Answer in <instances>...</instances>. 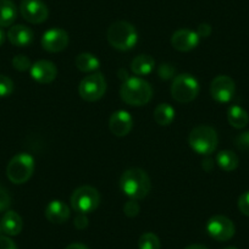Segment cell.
Instances as JSON below:
<instances>
[{
  "mask_svg": "<svg viewBox=\"0 0 249 249\" xmlns=\"http://www.w3.org/2000/svg\"><path fill=\"white\" fill-rule=\"evenodd\" d=\"M1 227H3V232L8 236H18L21 231H22L23 222L20 215L14 210H9L4 214L3 219H1Z\"/></svg>",
  "mask_w": 249,
  "mask_h": 249,
  "instance_id": "cell-18",
  "label": "cell"
},
{
  "mask_svg": "<svg viewBox=\"0 0 249 249\" xmlns=\"http://www.w3.org/2000/svg\"><path fill=\"white\" fill-rule=\"evenodd\" d=\"M45 217L52 224H64L70 217V209L61 200H52L45 208Z\"/></svg>",
  "mask_w": 249,
  "mask_h": 249,
  "instance_id": "cell-17",
  "label": "cell"
},
{
  "mask_svg": "<svg viewBox=\"0 0 249 249\" xmlns=\"http://www.w3.org/2000/svg\"><path fill=\"white\" fill-rule=\"evenodd\" d=\"M3 232V227H1V222H0V233Z\"/></svg>",
  "mask_w": 249,
  "mask_h": 249,
  "instance_id": "cell-41",
  "label": "cell"
},
{
  "mask_svg": "<svg viewBox=\"0 0 249 249\" xmlns=\"http://www.w3.org/2000/svg\"><path fill=\"white\" fill-rule=\"evenodd\" d=\"M216 162L224 171H233L238 166V157L232 150H222L216 155Z\"/></svg>",
  "mask_w": 249,
  "mask_h": 249,
  "instance_id": "cell-24",
  "label": "cell"
},
{
  "mask_svg": "<svg viewBox=\"0 0 249 249\" xmlns=\"http://www.w3.org/2000/svg\"><path fill=\"white\" fill-rule=\"evenodd\" d=\"M99 66V59L90 53H82L76 57V68L82 72H92L98 70Z\"/></svg>",
  "mask_w": 249,
  "mask_h": 249,
  "instance_id": "cell-22",
  "label": "cell"
},
{
  "mask_svg": "<svg viewBox=\"0 0 249 249\" xmlns=\"http://www.w3.org/2000/svg\"><path fill=\"white\" fill-rule=\"evenodd\" d=\"M138 248L140 249H160V241L157 234L152 232L143 233L138 239Z\"/></svg>",
  "mask_w": 249,
  "mask_h": 249,
  "instance_id": "cell-25",
  "label": "cell"
},
{
  "mask_svg": "<svg viewBox=\"0 0 249 249\" xmlns=\"http://www.w3.org/2000/svg\"><path fill=\"white\" fill-rule=\"evenodd\" d=\"M203 169L205 170V171H212L213 167H214V164H213V160H210L209 158L208 159H205L204 161H203Z\"/></svg>",
  "mask_w": 249,
  "mask_h": 249,
  "instance_id": "cell-36",
  "label": "cell"
},
{
  "mask_svg": "<svg viewBox=\"0 0 249 249\" xmlns=\"http://www.w3.org/2000/svg\"><path fill=\"white\" fill-rule=\"evenodd\" d=\"M35 159L27 153H20L9 161L6 176L13 183L22 184L32 177L35 172Z\"/></svg>",
  "mask_w": 249,
  "mask_h": 249,
  "instance_id": "cell-5",
  "label": "cell"
},
{
  "mask_svg": "<svg viewBox=\"0 0 249 249\" xmlns=\"http://www.w3.org/2000/svg\"><path fill=\"white\" fill-rule=\"evenodd\" d=\"M155 66V60L150 55H138L131 62V70L137 76L149 75Z\"/></svg>",
  "mask_w": 249,
  "mask_h": 249,
  "instance_id": "cell-19",
  "label": "cell"
},
{
  "mask_svg": "<svg viewBox=\"0 0 249 249\" xmlns=\"http://www.w3.org/2000/svg\"><path fill=\"white\" fill-rule=\"evenodd\" d=\"M121 99L126 104L142 107L148 104L153 97V88L147 81L140 77H128L120 88Z\"/></svg>",
  "mask_w": 249,
  "mask_h": 249,
  "instance_id": "cell-2",
  "label": "cell"
},
{
  "mask_svg": "<svg viewBox=\"0 0 249 249\" xmlns=\"http://www.w3.org/2000/svg\"><path fill=\"white\" fill-rule=\"evenodd\" d=\"M186 249H208L207 247L200 246V244H192V246H188Z\"/></svg>",
  "mask_w": 249,
  "mask_h": 249,
  "instance_id": "cell-39",
  "label": "cell"
},
{
  "mask_svg": "<svg viewBox=\"0 0 249 249\" xmlns=\"http://www.w3.org/2000/svg\"><path fill=\"white\" fill-rule=\"evenodd\" d=\"M0 249H18L15 242L6 236H0Z\"/></svg>",
  "mask_w": 249,
  "mask_h": 249,
  "instance_id": "cell-33",
  "label": "cell"
},
{
  "mask_svg": "<svg viewBox=\"0 0 249 249\" xmlns=\"http://www.w3.org/2000/svg\"><path fill=\"white\" fill-rule=\"evenodd\" d=\"M124 215H127L128 217L137 216L138 213H140V205H138V203L136 202L135 199L130 200V202H127L124 204Z\"/></svg>",
  "mask_w": 249,
  "mask_h": 249,
  "instance_id": "cell-30",
  "label": "cell"
},
{
  "mask_svg": "<svg viewBox=\"0 0 249 249\" xmlns=\"http://www.w3.org/2000/svg\"><path fill=\"white\" fill-rule=\"evenodd\" d=\"M14 92V82L8 76L0 75V98L9 97Z\"/></svg>",
  "mask_w": 249,
  "mask_h": 249,
  "instance_id": "cell-26",
  "label": "cell"
},
{
  "mask_svg": "<svg viewBox=\"0 0 249 249\" xmlns=\"http://www.w3.org/2000/svg\"><path fill=\"white\" fill-rule=\"evenodd\" d=\"M236 147L241 150H249V131L247 132H242L238 135L234 140Z\"/></svg>",
  "mask_w": 249,
  "mask_h": 249,
  "instance_id": "cell-31",
  "label": "cell"
},
{
  "mask_svg": "<svg viewBox=\"0 0 249 249\" xmlns=\"http://www.w3.org/2000/svg\"><path fill=\"white\" fill-rule=\"evenodd\" d=\"M207 232L212 238L219 242H225L231 239L234 236V224L232 220L224 215H215L210 217L207 224Z\"/></svg>",
  "mask_w": 249,
  "mask_h": 249,
  "instance_id": "cell-9",
  "label": "cell"
},
{
  "mask_svg": "<svg viewBox=\"0 0 249 249\" xmlns=\"http://www.w3.org/2000/svg\"><path fill=\"white\" fill-rule=\"evenodd\" d=\"M133 127V119L130 112L117 110L109 120V128L116 137H124L131 132Z\"/></svg>",
  "mask_w": 249,
  "mask_h": 249,
  "instance_id": "cell-15",
  "label": "cell"
},
{
  "mask_svg": "<svg viewBox=\"0 0 249 249\" xmlns=\"http://www.w3.org/2000/svg\"><path fill=\"white\" fill-rule=\"evenodd\" d=\"M200 37L196 31L192 30H178L172 35L171 45L174 49L178 52H191L199 44Z\"/></svg>",
  "mask_w": 249,
  "mask_h": 249,
  "instance_id": "cell-14",
  "label": "cell"
},
{
  "mask_svg": "<svg viewBox=\"0 0 249 249\" xmlns=\"http://www.w3.org/2000/svg\"><path fill=\"white\" fill-rule=\"evenodd\" d=\"M31 77L38 83L47 85L53 82L57 76V69L54 62L49 60H39L35 62L30 69Z\"/></svg>",
  "mask_w": 249,
  "mask_h": 249,
  "instance_id": "cell-13",
  "label": "cell"
},
{
  "mask_svg": "<svg viewBox=\"0 0 249 249\" xmlns=\"http://www.w3.org/2000/svg\"><path fill=\"white\" fill-rule=\"evenodd\" d=\"M107 42L115 49L127 52L137 44L138 33L135 26L127 21H116L107 28Z\"/></svg>",
  "mask_w": 249,
  "mask_h": 249,
  "instance_id": "cell-3",
  "label": "cell"
},
{
  "mask_svg": "<svg viewBox=\"0 0 249 249\" xmlns=\"http://www.w3.org/2000/svg\"><path fill=\"white\" fill-rule=\"evenodd\" d=\"M238 208L242 214L249 216V191L244 192L238 199Z\"/></svg>",
  "mask_w": 249,
  "mask_h": 249,
  "instance_id": "cell-32",
  "label": "cell"
},
{
  "mask_svg": "<svg viewBox=\"0 0 249 249\" xmlns=\"http://www.w3.org/2000/svg\"><path fill=\"white\" fill-rule=\"evenodd\" d=\"M75 226L78 230H83L88 226V219L86 217L85 214H78L77 217L75 219Z\"/></svg>",
  "mask_w": 249,
  "mask_h": 249,
  "instance_id": "cell-35",
  "label": "cell"
},
{
  "mask_svg": "<svg viewBox=\"0 0 249 249\" xmlns=\"http://www.w3.org/2000/svg\"><path fill=\"white\" fill-rule=\"evenodd\" d=\"M227 120H229L232 127L243 128L248 124L249 115L243 107H238V105H232L227 111Z\"/></svg>",
  "mask_w": 249,
  "mask_h": 249,
  "instance_id": "cell-21",
  "label": "cell"
},
{
  "mask_svg": "<svg viewBox=\"0 0 249 249\" xmlns=\"http://www.w3.org/2000/svg\"><path fill=\"white\" fill-rule=\"evenodd\" d=\"M107 90V81L100 72L90 73L81 81L78 93L86 102H97Z\"/></svg>",
  "mask_w": 249,
  "mask_h": 249,
  "instance_id": "cell-8",
  "label": "cell"
},
{
  "mask_svg": "<svg viewBox=\"0 0 249 249\" xmlns=\"http://www.w3.org/2000/svg\"><path fill=\"white\" fill-rule=\"evenodd\" d=\"M13 66L18 71H27L30 70L32 64H31V60L28 59L26 55H16L13 59Z\"/></svg>",
  "mask_w": 249,
  "mask_h": 249,
  "instance_id": "cell-28",
  "label": "cell"
},
{
  "mask_svg": "<svg viewBox=\"0 0 249 249\" xmlns=\"http://www.w3.org/2000/svg\"><path fill=\"white\" fill-rule=\"evenodd\" d=\"M188 143L197 154L208 157L215 152L217 143H219V138H217L216 131L212 126L200 124L191 131Z\"/></svg>",
  "mask_w": 249,
  "mask_h": 249,
  "instance_id": "cell-4",
  "label": "cell"
},
{
  "mask_svg": "<svg viewBox=\"0 0 249 249\" xmlns=\"http://www.w3.org/2000/svg\"><path fill=\"white\" fill-rule=\"evenodd\" d=\"M5 39H6L5 32H4V31H3V28L0 27V47H1V45L4 44V42H5Z\"/></svg>",
  "mask_w": 249,
  "mask_h": 249,
  "instance_id": "cell-38",
  "label": "cell"
},
{
  "mask_svg": "<svg viewBox=\"0 0 249 249\" xmlns=\"http://www.w3.org/2000/svg\"><path fill=\"white\" fill-rule=\"evenodd\" d=\"M18 18V9L13 0H0V27H9Z\"/></svg>",
  "mask_w": 249,
  "mask_h": 249,
  "instance_id": "cell-20",
  "label": "cell"
},
{
  "mask_svg": "<svg viewBox=\"0 0 249 249\" xmlns=\"http://www.w3.org/2000/svg\"><path fill=\"white\" fill-rule=\"evenodd\" d=\"M224 249H237V248H234V247H226V248Z\"/></svg>",
  "mask_w": 249,
  "mask_h": 249,
  "instance_id": "cell-40",
  "label": "cell"
},
{
  "mask_svg": "<svg viewBox=\"0 0 249 249\" xmlns=\"http://www.w3.org/2000/svg\"><path fill=\"white\" fill-rule=\"evenodd\" d=\"M120 187L124 195L131 199H143L152 190V181L147 172L138 167L128 169L120 178Z\"/></svg>",
  "mask_w": 249,
  "mask_h": 249,
  "instance_id": "cell-1",
  "label": "cell"
},
{
  "mask_svg": "<svg viewBox=\"0 0 249 249\" xmlns=\"http://www.w3.org/2000/svg\"><path fill=\"white\" fill-rule=\"evenodd\" d=\"M69 44V35L61 28L48 30L42 37L43 49L49 53H59L66 49Z\"/></svg>",
  "mask_w": 249,
  "mask_h": 249,
  "instance_id": "cell-12",
  "label": "cell"
},
{
  "mask_svg": "<svg viewBox=\"0 0 249 249\" xmlns=\"http://www.w3.org/2000/svg\"><path fill=\"white\" fill-rule=\"evenodd\" d=\"M154 120L160 126H169L175 120V109L167 103L157 105L154 110Z\"/></svg>",
  "mask_w": 249,
  "mask_h": 249,
  "instance_id": "cell-23",
  "label": "cell"
},
{
  "mask_svg": "<svg viewBox=\"0 0 249 249\" xmlns=\"http://www.w3.org/2000/svg\"><path fill=\"white\" fill-rule=\"evenodd\" d=\"M158 75L161 80H171V78L176 77V69L171 65V64H161V65L158 68Z\"/></svg>",
  "mask_w": 249,
  "mask_h": 249,
  "instance_id": "cell-27",
  "label": "cell"
},
{
  "mask_svg": "<svg viewBox=\"0 0 249 249\" xmlns=\"http://www.w3.org/2000/svg\"><path fill=\"white\" fill-rule=\"evenodd\" d=\"M199 94V83L190 73L177 75L171 85V95L178 103H191Z\"/></svg>",
  "mask_w": 249,
  "mask_h": 249,
  "instance_id": "cell-6",
  "label": "cell"
},
{
  "mask_svg": "<svg viewBox=\"0 0 249 249\" xmlns=\"http://www.w3.org/2000/svg\"><path fill=\"white\" fill-rule=\"evenodd\" d=\"M198 33L200 38H207L209 37L210 33H212V27L208 23H202V25L198 26V30L196 31Z\"/></svg>",
  "mask_w": 249,
  "mask_h": 249,
  "instance_id": "cell-34",
  "label": "cell"
},
{
  "mask_svg": "<svg viewBox=\"0 0 249 249\" xmlns=\"http://www.w3.org/2000/svg\"><path fill=\"white\" fill-rule=\"evenodd\" d=\"M20 13L22 18L30 23H42L49 16L48 6L42 0H22L20 4Z\"/></svg>",
  "mask_w": 249,
  "mask_h": 249,
  "instance_id": "cell-10",
  "label": "cell"
},
{
  "mask_svg": "<svg viewBox=\"0 0 249 249\" xmlns=\"http://www.w3.org/2000/svg\"><path fill=\"white\" fill-rule=\"evenodd\" d=\"M33 31L25 25H15L10 27L8 32V39L13 45L23 48L30 45L33 42Z\"/></svg>",
  "mask_w": 249,
  "mask_h": 249,
  "instance_id": "cell-16",
  "label": "cell"
},
{
  "mask_svg": "<svg viewBox=\"0 0 249 249\" xmlns=\"http://www.w3.org/2000/svg\"><path fill=\"white\" fill-rule=\"evenodd\" d=\"M100 204V195L94 187L81 186L71 196V207L78 214H89Z\"/></svg>",
  "mask_w": 249,
  "mask_h": 249,
  "instance_id": "cell-7",
  "label": "cell"
},
{
  "mask_svg": "<svg viewBox=\"0 0 249 249\" xmlns=\"http://www.w3.org/2000/svg\"><path fill=\"white\" fill-rule=\"evenodd\" d=\"M11 204V197L5 187L0 184V212H5Z\"/></svg>",
  "mask_w": 249,
  "mask_h": 249,
  "instance_id": "cell-29",
  "label": "cell"
},
{
  "mask_svg": "<svg viewBox=\"0 0 249 249\" xmlns=\"http://www.w3.org/2000/svg\"><path fill=\"white\" fill-rule=\"evenodd\" d=\"M65 249H88V248L82 243H72L70 244V246L66 247Z\"/></svg>",
  "mask_w": 249,
  "mask_h": 249,
  "instance_id": "cell-37",
  "label": "cell"
},
{
  "mask_svg": "<svg viewBox=\"0 0 249 249\" xmlns=\"http://www.w3.org/2000/svg\"><path fill=\"white\" fill-rule=\"evenodd\" d=\"M234 92V81L226 75L216 76L210 85V95L219 103H229L233 98Z\"/></svg>",
  "mask_w": 249,
  "mask_h": 249,
  "instance_id": "cell-11",
  "label": "cell"
}]
</instances>
